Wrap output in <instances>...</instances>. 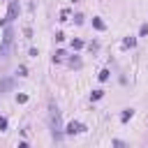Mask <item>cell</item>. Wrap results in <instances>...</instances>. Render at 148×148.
I'll list each match as a JSON object with an SVG mask.
<instances>
[{"mask_svg":"<svg viewBox=\"0 0 148 148\" xmlns=\"http://www.w3.org/2000/svg\"><path fill=\"white\" fill-rule=\"evenodd\" d=\"M132 116H134V111H132V109H125V111L120 113V120H123V123H127V120H130Z\"/></svg>","mask_w":148,"mask_h":148,"instance_id":"277c9868","label":"cell"},{"mask_svg":"<svg viewBox=\"0 0 148 148\" xmlns=\"http://www.w3.org/2000/svg\"><path fill=\"white\" fill-rule=\"evenodd\" d=\"M49 123H51V130H53V136L58 139L60 136V113H58V109L56 106H51V118H49Z\"/></svg>","mask_w":148,"mask_h":148,"instance_id":"6da1fadb","label":"cell"},{"mask_svg":"<svg viewBox=\"0 0 148 148\" xmlns=\"http://www.w3.org/2000/svg\"><path fill=\"white\" fill-rule=\"evenodd\" d=\"M12 37H14V30H12V28H7V30H5V37H2V46H0V56H2V58H5V56H7V51H9Z\"/></svg>","mask_w":148,"mask_h":148,"instance_id":"7a4b0ae2","label":"cell"},{"mask_svg":"<svg viewBox=\"0 0 148 148\" xmlns=\"http://www.w3.org/2000/svg\"><path fill=\"white\" fill-rule=\"evenodd\" d=\"M9 86H12V81H9V79H7V81H2V83H0V90H7V88H9Z\"/></svg>","mask_w":148,"mask_h":148,"instance_id":"30bf717a","label":"cell"},{"mask_svg":"<svg viewBox=\"0 0 148 148\" xmlns=\"http://www.w3.org/2000/svg\"><path fill=\"white\" fill-rule=\"evenodd\" d=\"M0 130H2V132L7 130V118H0Z\"/></svg>","mask_w":148,"mask_h":148,"instance_id":"7c38bea8","label":"cell"},{"mask_svg":"<svg viewBox=\"0 0 148 148\" xmlns=\"http://www.w3.org/2000/svg\"><path fill=\"white\" fill-rule=\"evenodd\" d=\"M83 130H86V127H83L81 123H74V120H72V123L67 125V130H65V132H67V134H79V132H83Z\"/></svg>","mask_w":148,"mask_h":148,"instance_id":"3957f363","label":"cell"},{"mask_svg":"<svg viewBox=\"0 0 148 148\" xmlns=\"http://www.w3.org/2000/svg\"><path fill=\"white\" fill-rule=\"evenodd\" d=\"M106 79H109V69H102L99 72V81H106Z\"/></svg>","mask_w":148,"mask_h":148,"instance_id":"9c48e42d","label":"cell"},{"mask_svg":"<svg viewBox=\"0 0 148 148\" xmlns=\"http://www.w3.org/2000/svg\"><path fill=\"white\" fill-rule=\"evenodd\" d=\"M16 16V2H12L9 5V12H7V18H14Z\"/></svg>","mask_w":148,"mask_h":148,"instance_id":"5b68a950","label":"cell"},{"mask_svg":"<svg viewBox=\"0 0 148 148\" xmlns=\"http://www.w3.org/2000/svg\"><path fill=\"white\" fill-rule=\"evenodd\" d=\"M102 95H104V92H102V90H95V92H92V99H99V97H102Z\"/></svg>","mask_w":148,"mask_h":148,"instance_id":"4fadbf2b","label":"cell"},{"mask_svg":"<svg viewBox=\"0 0 148 148\" xmlns=\"http://www.w3.org/2000/svg\"><path fill=\"white\" fill-rule=\"evenodd\" d=\"M92 25H95V28H97V30H104V23H102V21H99V18H92Z\"/></svg>","mask_w":148,"mask_h":148,"instance_id":"8992f818","label":"cell"},{"mask_svg":"<svg viewBox=\"0 0 148 148\" xmlns=\"http://www.w3.org/2000/svg\"><path fill=\"white\" fill-rule=\"evenodd\" d=\"M134 42H136V39H134V37H127V39H125V42H123V46H134Z\"/></svg>","mask_w":148,"mask_h":148,"instance_id":"52a82bcc","label":"cell"},{"mask_svg":"<svg viewBox=\"0 0 148 148\" xmlns=\"http://www.w3.org/2000/svg\"><path fill=\"white\" fill-rule=\"evenodd\" d=\"M81 46H83V42H81V39H74V42H72V49H76V51H79Z\"/></svg>","mask_w":148,"mask_h":148,"instance_id":"ba28073f","label":"cell"},{"mask_svg":"<svg viewBox=\"0 0 148 148\" xmlns=\"http://www.w3.org/2000/svg\"><path fill=\"white\" fill-rule=\"evenodd\" d=\"M16 102H21V104L28 102V95H16Z\"/></svg>","mask_w":148,"mask_h":148,"instance_id":"8fae6325","label":"cell"}]
</instances>
